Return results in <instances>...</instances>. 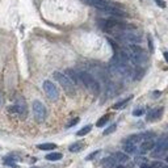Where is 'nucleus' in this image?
I'll list each match as a JSON object with an SVG mask.
<instances>
[{"mask_svg": "<svg viewBox=\"0 0 168 168\" xmlns=\"http://www.w3.org/2000/svg\"><path fill=\"white\" fill-rule=\"evenodd\" d=\"M54 78H55V80H57V82L60 84V87L65 89V92L67 93L68 96H71V97L75 96V93H76V91H75V84L71 82V79L68 78L66 74L54 72Z\"/></svg>", "mask_w": 168, "mask_h": 168, "instance_id": "f257e3e1", "label": "nucleus"}, {"mask_svg": "<svg viewBox=\"0 0 168 168\" xmlns=\"http://www.w3.org/2000/svg\"><path fill=\"white\" fill-rule=\"evenodd\" d=\"M79 75H80V79H82V84H84V87H87V89H89L93 95H98L100 93V84H98V82L89 72L80 71Z\"/></svg>", "mask_w": 168, "mask_h": 168, "instance_id": "f03ea898", "label": "nucleus"}, {"mask_svg": "<svg viewBox=\"0 0 168 168\" xmlns=\"http://www.w3.org/2000/svg\"><path fill=\"white\" fill-rule=\"evenodd\" d=\"M32 108H33V114H34L36 121L37 122L45 121V118H46V108H45V105H43L41 101H38V100H34Z\"/></svg>", "mask_w": 168, "mask_h": 168, "instance_id": "7ed1b4c3", "label": "nucleus"}, {"mask_svg": "<svg viewBox=\"0 0 168 168\" xmlns=\"http://www.w3.org/2000/svg\"><path fill=\"white\" fill-rule=\"evenodd\" d=\"M42 87H43V91H45L46 96L50 98V100H53V101L58 100V97H59V91H58V88L55 87V84H54L53 82H50V80H45Z\"/></svg>", "mask_w": 168, "mask_h": 168, "instance_id": "20e7f679", "label": "nucleus"}, {"mask_svg": "<svg viewBox=\"0 0 168 168\" xmlns=\"http://www.w3.org/2000/svg\"><path fill=\"white\" fill-rule=\"evenodd\" d=\"M13 110L17 112L20 117H25L26 116V105H25V101L24 98H17V101L13 107Z\"/></svg>", "mask_w": 168, "mask_h": 168, "instance_id": "39448f33", "label": "nucleus"}, {"mask_svg": "<svg viewBox=\"0 0 168 168\" xmlns=\"http://www.w3.org/2000/svg\"><path fill=\"white\" fill-rule=\"evenodd\" d=\"M66 75L71 79V82L75 84V85L82 83V79H80L79 72H76L75 70H72V68H68V70H66Z\"/></svg>", "mask_w": 168, "mask_h": 168, "instance_id": "423d86ee", "label": "nucleus"}, {"mask_svg": "<svg viewBox=\"0 0 168 168\" xmlns=\"http://www.w3.org/2000/svg\"><path fill=\"white\" fill-rule=\"evenodd\" d=\"M163 108H158V109H154L151 110L147 116V121H158L161 118V114H163Z\"/></svg>", "mask_w": 168, "mask_h": 168, "instance_id": "0eeeda50", "label": "nucleus"}, {"mask_svg": "<svg viewBox=\"0 0 168 168\" xmlns=\"http://www.w3.org/2000/svg\"><path fill=\"white\" fill-rule=\"evenodd\" d=\"M155 145H156V143H155L152 139H146V141L142 142V145L139 147V151L141 152H147V151H150V150H154Z\"/></svg>", "mask_w": 168, "mask_h": 168, "instance_id": "6e6552de", "label": "nucleus"}, {"mask_svg": "<svg viewBox=\"0 0 168 168\" xmlns=\"http://www.w3.org/2000/svg\"><path fill=\"white\" fill-rule=\"evenodd\" d=\"M101 164H103V167H104V168H114V167H116V164H117V160H116L114 155H113V156H108V158L103 159Z\"/></svg>", "mask_w": 168, "mask_h": 168, "instance_id": "1a4fd4ad", "label": "nucleus"}, {"mask_svg": "<svg viewBox=\"0 0 168 168\" xmlns=\"http://www.w3.org/2000/svg\"><path fill=\"white\" fill-rule=\"evenodd\" d=\"M123 151H125L126 154H137L139 151V148L137 147V145H134V143H125Z\"/></svg>", "mask_w": 168, "mask_h": 168, "instance_id": "9d476101", "label": "nucleus"}, {"mask_svg": "<svg viewBox=\"0 0 168 168\" xmlns=\"http://www.w3.org/2000/svg\"><path fill=\"white\" fill-rule=\"evenodd\" d=\"M142 141H143V134H134V135H130L125 141V143H134V145H137L138 142H142Z\"/></svg>", "mask_w": 168, "mask_h": 168, "instance_id": "9b49d317", "label": "nucleus"}, {"mask_svg": "<svg viewBox=\"0 0 168 168\" xmlns=\"http://www.w3.org/2000/svg\"><path fill=\"white\" fill-rule=\"evenodd\" d=\"M114 158L118 163H126V161L129 160V155L126 152H116Z\"/></svg>", "mask_w": 168, "mask_h": 168, "instance_id": "f8f14e48", "label": "nucleus"}, {"mask_svg": "<svg viewBox=\"0 0 168 168\" xmlns=\"http://www.w3.org/2000/svg\"><path fill=\"white\" fill-rule=\"evenodd\" d=\"M83 147H84V143H82V142H75V143H72V145L68 147V150H70L71 152H79Z\"/></svg>", "mask_w": 168, "mask_h": 168, "instance_id": "ddd939ff", "label": "nucleus"}, {"mask_svg": "<svg viewBox=\"0 0 168 168\" xmlns=\"http://www.w3.org/2000/svg\"><path fill=\"white\" fill-rule=\"evenodd\" d=\"M40 148V150H54V148H57V145L55 143H41V145L37 146Z\"/></svg>", "mask_w": 168, "mask_h": 168, "instance_id": "4468645a", "label": "nucleus"}, {"mask_svg": "<svg viewBox=\"0 0 168 168\" xmlns=\"http://www.w3.org/2000/svg\"><path fill=\"white\" fill-rule=\"evenodd\" d=\"M46 159L50 160V161H57V160H60L62 159V154L60 152H51L46 155Z\"/></svg>", "mask_w": 168, "mask_h": 168, "instance_id": "2eb2a0df", "label": "nucleus"}, {"mask_svg": "<svg viewBox=\"0 0 168 168\" xmlns=\"http://www.w3.org/2000/svg\"><path fill=\"white\" fill-rule=\"evenodd\" d=\"M130 100H132V96H129L127 98H125V100H122V101H120V103L114 104V105H113V108H114V109H122V108L125 107V105H126Z\"/></svg>", "mask_w": 168, "mask_h": 168, "instance_id": "dca6fc26", "label": "nucleus"}, {"mask_svg": "<svg viewBox=\"0 0 168 168\" xmlns=\"http://www.w3.org/2000/svg\"><path fill=\"white\" fill-rule=\"evenodd\" d=\"M91 130H92V125H87V126H84L83 129H80L76 134H78L79 137H83V135H85V134H88Z\"/></svg>", "mask_w": 168, "mask_h": 168, "instance_id": "f3484780", "label": "nucleus"}, {"mask_svg": "<svg viewBox=\"0 0 168 168\" xmlns=\"http://www.w3.org/2000/svg\"><path fill=\"white\" fill-rule=\"evenodd\" d=\"M108 120H109V116L107 114V116H103L101 118H100V120H98L97 121V123H96V126H98V127H101V126H104L105 125V123H107L108 122Z\"/></svg>", "mask_w": 168, "mask_h": 168, "instance_id": "a211bd4d", "label": "nucleus"}, {"mask_svg": "<svg viewBox=\"0 0 168 168\" xmlns=\"http://www.w3.org/2000/svg\"><path fill=\"white\" fill-rule=\"evenodd\" d=\"M116 129H117V125H116V123H113V125H110L108 129H105V130H104V135H109V134H112L113 132H116Z\"/></svg>", "mask_w": 168, "mask_h": 168, "instance_id": "6ab92c4d", "label": "nucleus"}, {"mask_svg": "<svg viewBox=\"0 0 168 168\" xmlns=\"http://www.w3.org/2000/svg\"><path fill=\"white\" fill-rule=\"evenodd\" d=\"M97 155H100V150H97V151H95V152L89 154V155H88V156H87L85 159H87V160H92V159H95V158L97 156Z\"/></svg>", "mask_w": 168, "mask_h": 168, "instance_id": "aec40b11", "label": "nucleus"}, {"mask_svg": "<svg viewBox=\"0 0 168 168\" xmlns=\"http://www.w3.org/2000/svg\"><path fill=\"white\" fill-rule=\"evenodd\" d=\"M151 168H166V167H164L163 163H160V161H154L152 166H151Z\"/></svg>", "mask_w": 168, "mask_h": 168, "instance_id": "412c9836", "label": "nucleus"}, {"mask_svg": "<svg viewBox=\"0 0 168 168\" xmlns=\"http://www.w3.org/2000/svg\"><path fill=\"white\" fill-rule=\"evenodd\" d=\"M143 113H145V110H143L142 108H141V109H135V110L133 112V114H134V116H137V117H139V116H142Z\"/></svg>", "mask_w": 168, "mask_h": 168, "instance_id": "4be33fe9", "label": "nucleus"}, {"mask_svg": "<svg viewBox=\"0 0 168 168\" xmlns=\"http://www.w3.org/2000/svg\"><path fill=\"white\" fill-rule=\"evenodd\" d=\"M78 122H79V118H74V120H71L70 122L67 123V127H71V126H74V125H76Z\"/></svg>", "mask_w": 168, "mask_h": 168, "instance_id": "5701e85b", "label": "nucleus"}, {"mask_svg": "<svg viewBox=\"0 0 168 168\" xmlns=\"http://www.w3.org/2000/svg\"><path fill=\"white\" fill-rule=\"evenodd\" d=\"M147 38H148V46H150V51L152 53V51H154V46H152V40H151V37H150V36H148Z\"/></svg>", "mask_w": 168, "mask_h": 168, "instance_id": "b1692460", "label": "nucleus"}, {"mask_svg": "<svg viewBox=\"0 0 168 168\" xmlns=\"http://www.w3.org/2000/svg\"><path fill=\"white\" fill-rule=\"evenodd\" d=\"M155 2L158 3V5H159V7H161V8H164V7H166V3L163 2V0H155Z\"/></svg>", "mask_w": 168, "mask_h": 168, "instance_id": "393cba45", "label": "nucleus"}, {"mask_svg": "<svg viewBox=\"0 0 168 168\" xmlns=\"http://www.w3.org/2000/svg\"><path fill=\"white\" fill-rule=\"evenodd\" d=\"M164 59H166V60L168 62V53H167V51L164 53Z\"/></svg>", "mask_w": 168, "mask_h": 168, "instance_id": "a878e982", "label": "nucleus"}, {"mask_svg": "<svg viewBox=\"0 0 168 168\" xmlns=\"http://www.w3.org/2000/svg\"><path fill=\"white\" fill-rule=\"evenodd\" d=\"M114 168H126V167H123V166H116Z\"/></svg>", "mask_w": 168, "mask_h": 168, "instance_id": "bb28decb", "label": "nucleus"}, {"mask_svg": "<svg viewBox=\"0 0 168 168\" xmlns=\"http://www.w3.org/2000/svg\"><path fill=\"white\" fill-rule=\"evenodd\" d=\"M141 168H151V167H148V166H142Z\"/></svg>", "mask_w": 168, "mask_h": 168, "instance_id": "cd10ccee", "label": "nucleus"}, {"mask_svg": "<svg viewBox=\"0 0 168 168\" xmlns=\"http://www.w3.org/2000/svg\"><path fill=\"white\" fill-rule=\"evenodd\" d=\"M166 160H167V163H168V156H167V158H166Z\"/></svg>", "mask_w": 168, "mask_h": 168, "instance_id": "c85d7f7f", "label": "nucleus"}]
</instances>
